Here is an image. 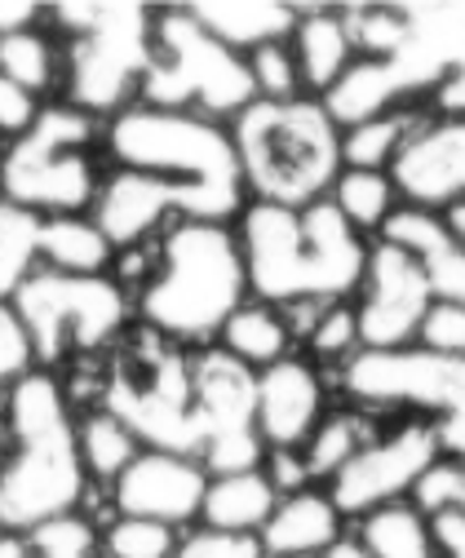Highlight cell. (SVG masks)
Returning <instances> with one entry per match:
<instances>
[{
  "instance_id": "4",
  "label": "cell",
  "mask_w": 465,
  "mask_h": 558,
  "mask_svg": "<svg viewBox=\"0 0 465 558\" xmlns=\"http://www.w3.org/2000/svg\"><path fill=\"white\" fill-rule=\"evenodd\" d=\"M102 151L115 169L151 173L191 191L199 204V222L231 227L248 204L240 156L222 120L133 102L107 120Z\"/></svg>"
},
{
  "instance_id": "17",
  "label": "cell",
  "mask_w": 465,
  "mask_h": 558,
  "mask_svg": "<svg viewBox=\"0 0 465 558\" xmlns=\"http://www.w3.org/2000/svg\"><path fill=\"white\" fill-rule=\"evenodd\" d=\"M390 182L408 208L448 214L465 204V116H435L413 129V137L390 165Z\"/></svg>"
},
{
  "instance_id": "34",
  "label": "cell",
  "mask_w": 465,
  "mask_h": 558,
  "mask_svg": "<svg viewBox=\"0 0 465 558\" xmlns=\"http://www.w3.org/2000/svg\"><path fill=\"white\" fill-rule=\"evenodd\" d=\"M297 345H306V360L323 364H351L359 355V319H355V302H328L310 315V324L302 328Z\"/></svg>"
},
{
  "instance_id": "24",
  "label": "cell",
  "mask_w": 465,
  "mask_h": 558,
  "mask_svg": "<svg viewBox=\"0 0 465 558\" xmlns=\"http://www.w3.org/2000/svg\"><path fill=\"white\" fill-rule=\"evenodd\" d=\"M218 351H227L231 360H240L244 368L261 373L280 360H289L297 351V332L289 324V311L284 306H271V302H257L248 298L218 332Z\"/></svg>"
},
{
  "instance_id": "13",
  "label": "cell",
  "mask_w": 465,
  "mask_h": 558,
  "mask_svg": "<svg viewBox=\"0 0 465 558\" xmlns=\"http://www.w3.org/2000/svg\"><path fill=\"white\" fill-rule=\"evenodd\" d=\"M439 457H443L439 430L421 416V422L394 426L390 435H372L323 487H328L332 506H338L346 519H364L377 506L408 501L413 487L421 483V474Z\"/></svg>"
},
{
  "instance_id": "27",
  "label": "cell",
  "mask_w": 465,
  "mask_h": 558,
  "mask_svg": "<svg viewBox=\"0 0 465 558\" xmlns=\"http://www.w3.org/2000/svg\"><path fill=\"white\" fill-rule=\"evenodd\" d=\"M372 422H368V408L359 403H346V408H328V416L315 426V435L297 448L302 461H306V474L315 487H323L332 474H338L368 439H372Z\"/></svg>"
},
{
  "instance_id": "29",
  "label": "cell",
  "mask_w": 465,
  "mask_h": 558,
  "mask_svg": "<svg viewBox=\"0 0 465 558\" xmlns=\"http://www.w3.org/2000/svg\"><path fill=\"white\" fill-rule=\"evenodd\" d=\"M76 448H81V461H85V474L98 478V483H115L129 461L143 452V444L133 439V430L120 422V416H111L102 403L89 408L81 422H76Z\"/></svg>"
},
{
  "instance_id": "14",
  "label": "cell",
  "mask_w": 465,
  "mask_h": 558,
  "mask_svg": "<svg viewBox=\"0 0 465 558\" xmlns=\"http://www.w3.org/2000/svg\"><path fill=\"white\" fill-rule=\"evenodd\" d=\"M430 306H435V289L426 279V266L413 253L377 240L355 302L359 351H408V345H417Z\"/></svg>"
},
{
  "instance_id": "8",
  "label": "cell",
  "mask_w": 465,
  "mask_h": 558,
  "mask_svg": "<svg viewBox=\"0 0 465 558\" xmlns=\"http://www.w3.org/2000/svg\"><path fill=\"white\" fill-rule=\"evenodd\" d=\"M191 360L195 351L164 341L151 328H129L107 364L102 408L133 430L143 448L199 457V426L191 399Z\"/></svg>"
},
{
  "instance_id": "12",
  "label": "cell",
  "mask_w": 465,
  "mask_h": 558,
  "mask_svg": "<svg viewBox=\"0 0 465 558\" xmlns=\"http://www.w3.org/2000/svg\"><path fill=\"white\" fill-rule=\"evenodd\" d=\"M191 399L199 426V465L209 474L261 470L266 444L257 435V373L205 345L191 360Z\"/></svg>"
},
{
  "instance_id": "38",
  "label": "cell",
  "mask_w": 465,
  "mask_h": 558,
  "mask_svg": "<svg viewBox=\"0 0 465 558\" xmlns=\"http://www.w3.org/2000/svg\"><path fill=\"white\" fill-rule=\"evenodd\" d=\"M408 501H413L417 510H426L430 519L443 514V510H461V514H465V461L439 457V461L421 474V483L413 487Z\"/></svg>"
},
{
  "instance_id": "25",
  "label": "cell",
  "mask_w": 465,
  "mask_h": 558,
  "mask_svg": "<svg viewBox=\"0 0 465 558\" xmlns=\"http://www.w3.org/2000/svg\"><path fill=\"white\" fill-rule=\"evenodd\" d=\"M36 257L40 266L62 275H107L115 262V248L89 214H66V218H40Z\"/></svg>"
},
{
  "instance_id": "10",
  "label": "cell",
  "mask_w": 465,
  "mask_h": 558,
  "mask_svg": "<svg viewBox=\"0 0 465 558\" xmlns=\"http://www.w3.org/2000/svg\"><path fill=\"white\" fill-rule=\"evenodd\" d=\"M10 306L40 364L115 351V341L133 328V293L115 275H62L36 266Z\"/></svg>"
},
{
  "instance_id": "43",
  "label": "cell",
  "mask_w": 465,
  "mask_h": 558,
  "mask_svg": "<svg viewBox=\"0 0 465 558\" xmlns=\"http://www.w3.org/2000/svg\"><path fill=\"white\" fill-rule=\"evenodd\" d=\"M430 523H435L439 558H465V514H461V510H443V514H435Z\"/></svg>"
},
{
  "instance_id": "35",
  "label": "cell",
  "mask_w": 465,
  "mask_h": 558,
  "mask_svg": "<svg viewBox=\"0 0 465 558\" xmlns=\"http://www.w3.org/2000/svg\"><path fill=\"white\" fill-rule=\"evenodd\" d=\"M178 532L156 519H129L115 514L98 532V558H173Z\"/></svg>"
},
{
  "instance_id": "41",
  "label": "cell",
  "mask_w": 465,
  "mask_h": 558,
  "mask_svg": "<svg viewBox=\"0 0 465 558\" xmlns=\"http://www.w3.org/2000/svg\"><path fill=\"white\" fill-rule=\"evenodd\" d=\"M32 341L14 315V306L0 302V386H14L19 377L32 373Z\"/></svg>"
},
{
  "instance_id": "11",
  "label": "cell",
  "mask_w": 465,
  "mask_h": 558,
  "mask_svg": "<svg viewBox=\"0 0 465 558\" xmlns=\"http://www.w3.org/2000/svg\"><path fill=\"white\" fill-rule=\"evenodd\" d=\"M342 399L359 408H421L439 430L443 457L465 461V360L435 355L421 345L408 351H359L338 373Z\"/></svg>"
},
{
  "instance_id": "31",
  "label": "cell",
  "mask_w": 465,
  "mask_h": 558,
  "mask_svg": "<svg viewBox=\"0 0 465 558\" xmlns=\"http://www.w3.org/2000/svg\"><path fill=\"white\" fill-rule=\"evenodd\" d=\"M332 204L338 214L368 240V235H381L386 222L394 218V208L404 204L390 182V173H368V169H342V178L332 182Z\"/></svg>"
},
{
  "instance_id": "28",
  "label": "cell",
  "mask_w": 465,
  "mask_h": 558,
  "mask_svg": "<svg viewBox=\"0 0 465 558\" xmlns=\"http://www.w3.org/2000/svg\"><path fill=\"white\" fill-rule=\"evenodd\" d=\"M0 81L40 102L45 94L62 89V45L40 27L0 36Z\"/></svg>"
},
{
  "instance_id": "37",
  "label": "cell",
  "mask_w": 465,
  "mask_h": 558,
  "mask_svg": "<svg viewBox=\"0 0 465 558\" xmlns=\"http://www.w3.org/2000/svg\"><path fill=\"white\" fill-rule=\"evenodd\" d=\"M244 62H248V81H253L257 102H297V98H306V85H302V72H297V58H293L289 40L261 45Z\"/></svg>"
},
{
  "instance_id": "46",
  "label": "cell",
  "mask_w": 465,
  "mask_h": 558,
  "mask_svg": "<svg viewBox=\"0 0 465 558\" xmlns=\"http://www.w3.org/2000/svg\"><path fill=\"white\" fill-rule=\"evenodd\" d=\"M443 222H448V231L456 235V244L465 248V204H456V208H448V214H443Z\"/></svg>"
},
{
  "instance_id": "19",
  "label": "cell",
  "mask_w": 465,
  "mask_h": 558,
  "mask_svg": "<svg viewBox=\"0 0 465 558\" xmlns=\"http://www.w3.org/2000/svg\"><path fill=\"white\" fill-rule=\"evenodd\" d=\"M346 514L332 506L328 487H302L276 501L271 519L257 532L266 558H323L346 536Z\"/></svg>"
},
{
  "instance_id": "40",
  "label": "cell",
  "mask_w": 465,
  "mask_h": 558,
  "mask_svg": "<svg viewBox=\"0 0 465 558\" xmlns=\"http://www.w3.org/2000/svg\"><path fill=\"white\" fill-rule=\"evenodd\" d=\"M173 558H266L257 536H231V532H213V527H191L186 536H178Z\"/></svg>"
},
{
  "instance_id": "18",
  "label": "cell",
  "mask_w": 465,
  "mask_h": 558,
  "mask_svg": "<svg viewBox=\"0 0 465 558\" xmlns=\"http://www.w3.org/2000/svg\"><path fill=\"white\" fill-rule=\"evenodd\" d=\"M328 416L323 368L306 355H289L257 373V435L266 452H297Z\"/></svg>"
},
{
  "instance_id": "32",
  "label": "cell",
  "mask_w": 465,
  "mask_h": 558,
  "mask_svg": "<svg viewBox=\"0 0 465 558\" xmlns=\"http://www.w3.org/2000/svg\"><path fill=\"white\" fill-rule=\"evenodd\" d=\"M0 558H98V527L62 514L32 532H0Z\"/></svg>"
},
{
  "instance_id": "7",
  "label": "cell",
  "mask_w": 465,
  "mask_h": 558,
  "mask_svg": "<svg viewBox=\"0 0 465 558\" xmlns=\"http://www.w3.org/2000/svg\"><path fill=\"white\" fill-rule=\"evenodd\" d=\"M102 124L66 102L40 107L36 120L10 137L0 160V195L36 218L89 214L102 186Z\"/></svg>"
},
{
  "instance_id": "2",
  "label": "cell",
  "mask_w": 465,
  "mask_h": 558,
  "mask_svg": "<svg viewBox=\"0 0 465 558\" xmlns=\"http://www.w3.org/2000/svg\"><path fill=\"white\" fill-rule=\"evenodd\" d=\"M248 298L235 227L178 222L156 240V270L133 298V315L182 351H205Z\"/></svg>"
},
{
  "instance_id": "39",
  "label": "cell",
  "mask_w": 465,
  "mask_h": 558,
  "mask_svg": "<svg viewBox=\"0 0 465 558\" xmlns=\"http://www.w3.org/2000/svg\"><path fill=\"white\" fill-rule=\"evenodd\" d=\"M417 345L421 351H435V355L465 360V302H435L421 319Z\"/></svg>"
},
{
  "instance_id": "23",
  "label": "cell",
  "mask_w": 465,
  "mask_h": 558,
  "mask_svg": "<svg viewBox=\"0 0 465 558\" xmlns=\"http://www.w3.org/2000/svg\"><path fill=\"white\" fill-rule=\"evenodd\" d=\"M280 493L266 470H235L213 474L205 487V506H199V527L231 532V536H257L271 519Z\"/></svg>"
},
{
  "instance_id": "44",
  "label": "cell",
  "mask_w": 465,
  "mask_h": 558,
  "mask_svg": "<svg viewBox=\"0 0 465 558\" xmlns=\"http://www.w3.org/2000/svg\"><path fill=\"white\" fill-rule=\"evenodd\" d=\"M45 5H27V0H0V36H19L40 27Z\"/></svg>"
},
{
  "instance_id": "33",
  "label": "cell",
  "mask_w": 465,
  "mask_h": 558,
  "mask_svg": "<svg viewBox=\"0 0 465 558\" xmlns=\"http://www.w3.org/2000/svg\"><path fill=\"white\" fill-rule=\"evenodd\" d=\"M36 244H40V218L0 195V302H14L23 279L36 270Z\"/></svg>"
},
{
  "instance_id": "1",
  "label": "cell",
  "mask_w": 465,
  "mask_h": 558,
  "mask_svg": "<svg viewBox=\"0 0 465 558\" xmlns=\"http://www.w3.org/2000/svg\"><path fill=\"white\" fill-rule=\"evenodd\" d=\"M248 293L271 306L351 302L364 284L372 240H364L332 199L284 208L248 199L235 222Z\"/></svg>"
},
{
  "instance_id": "16",
  "label": "cell",
  "mask_w": 465,
  "mask_h": 558,
  "mask_svg": "<svg viewBox=\"0 0 465 558\" xmlns=\"http://www.w3.org/2000/svg\"><path fill=\"white\" fill-rule=\"evenodd\" d=\"M209 478L213 474L199 465V457L143 448L129 461V470L111 483V506H115V514L156 519V523L182 532V527L199 523V506H205Z\"/></svg>"
},
{
  "instance_id": "45",
  "label": "cell",
  "mask_w": 465,
  "mask_h": 558,
  "mask_svg": "<svg viewBox=\"0 0 465 558\" xmlns=\"http://www.w3.org/2000/svg\"><path fill=\"white\" fill-rule=\"evenodd\" d=\"M323 558H372V554H368V549H364V545H359L355 536H342V541L332 545V549H328Z\"/></svg>"
},
{
  "instance_id": "15",
  "label": "cell",
  "mask_w": 465,
  "mask_h": 558,
  "mask_svg": "<svg viewBox=\"0 0 465 558\" xmlns=\"http://www.w3.org/2000/svg\"><path fill=\"white\" fill-rule=\"evenodd\" d=\"M89 218L98 231L111 240L115 253L138 248L160 240L178 222H199V204L191 191L151 178V173H133V169H111L98 186V199L89 208Z\"/></svg>"
},
{
  "instance_id": "42",
  "label": "cell",
  "mask_w": 465,
  "mask_h": 558,
  "mask_svg": "<svg viewBox=\"0 0 465 558\" xmlns=\"http://www.w3.org/2000/svg\"><path fill=\"white\" fill-rule=\"evenodd\" d=\"M36 98H27L23 89H14L10 81H0V133H10V137H19L32 120H36Z\"/></svg>"
},
{
  "instance_id": "3",
  "label": "cell",
  "mask_w": 465,
  "mask_h": 558,
  "mask_svg": "<svg viewBox=\"0 0 465 558\" xmlns=\"http://www.w3.org/2000/svg\"><path fill=\"white\" fill-rule=\"evenodd\" d=\"M85 461L62 381L27 373L10 386V457L0 465V532H32L49 519L81 514Z\"/></svg>"
},
{
  "instance_id": "21",
  "label": "cell",
  "mask_w": 465,
  "mask_h": 558,
  "mask_svg": "<svg viewBox=\"0 0 465 558\" xmlns=\"http://www.w3.org/2000/svg\"><path fill=\"white\" fill-rule=\"evenodd\" d=\"M377 240L413 253L426 266L435 302H465V248L456 244V235L448 231V222L439 214H421V208L399 204Z\"/></svg>"
},
{
  "instance_id": "30",
  "label": "cell",
  "mask_w": 465,
  "mask_h": 558,
  "mask_svg": "<svg viewBox=\"0 0 465 558\" xmlns=\"http://www.w3.org/2000/svg\"><path fill=\"white\" fill-rule=\"evenodd\" d=\"M417 124H421L417 111H386V116L342 129V165L368 169V173H390V165L399 160V151H404Z\"/></svg>"
},
{
  "instance_id": "6",
  "label": "cell",
  "mask_w": 465,
  "mask_h": 558,
  "mask_svg": "<svg viewBox=\"0 0 465 558\" xmlns=\"http://www.w3.org/2000/svg\"><path fill=\"white\" fill-rule=\"evenodd\" d=\"M45 19L62 32V94L94 120H111L138 102L151 66L156 5L129 0H58Z\"/></svg>"
},
{
  "instance_id": "47",
  "label": "cell",
  "mask_w": 465,
  "mask_h": 558,
  "mask_svg": "<svg viewBox=\"0 0 465 558\" xmlns=\"http://www.w3.org/2000/svg\"><path fill=\"white\" fill-rule=\"evenodd\" d=\"M0 160H5V133H0Z\"/></svg>"
},
{
  "instance_id": "36",
  "label": "cell",
  "mask_w": 465,
  "mask_h": 558,
  "mask_svg": "<svg viewBox=\"0 0 465 558\" xmlns=\"http://www.w3.org/2000/svg\"><path fill=\"white\" fill-rule=\"evenodd\" d=\"M359 58H394L408 40V19L399 5H342Z\"/></svg>"
},
{
  "instance_id": "9",
  "label": "cell",
  "mask_w": 465,
  "mask_h": 558,
  "mask_svg": "<svg viewBox=\"0 0 465 558\" xmlns=\"http://www.w3.org/2000/svg\"><path fill=\"white\" fill-rule=\"evenodd\" d=\"M138 102L231 124L244 107L257 102V94L248 81L244 53L213 40L182 5H164V10H156L151 66L138 89Z\"/></svg>"
},
{
  "instance_id": "22",
  "label": "cell",
  "mask_w": 465,
  "mask_h": 558,
  "mask_svg": "<svg viewBox=\"0 0 465 558\" xmlns=\"http://www.w3.org/2000/svg\"><path fill=\"white\" fill-rule=\"evenodd\" d=\"M182 10L213 40H222L244 58L261 45L289 40L302 19V5H284V0H191Z\"/></svg>"
},
{
  "instance_id": "26",
  "label": "cell",
  "mask_w": 465,
  "mask_h": 558,
  "mask_svg": "<svg viewBox=\"0 0 465 558\" xmlns=\"http://www.w3.org/2000/svg\"><path fill=\"white\" fill-rule=\"evenodd\" d=\"M359 532L355 541L372 554V558H439L435 545V523L426 510H417L413 501H394V506H377L364 519H355Z\"/></svg>"
},
{
  "instance_id": "20",
  "label": "cell",
  "mask_w": 465,
  "mask_h": 558,
  "mask_svg": "<svg viewBox=\"0 0 465 558\" xmlns=\"http://www.w3.org/2000/svg\"><path fill=\"white\" fill-rule=\"evenodd\" d=\"M289 49L297 58L306 98H323L359 62V49H355V36H351L342 5H302V19L289 36Z\"/></svg>"
},
{
  "instance_id": "5",
  "label": "cell",
  "mask_w": 465,
  "mask_h": 558,
  "mask_svg": "<svg viewBox=\"0 0 465 558\" xmlns=\"http://www.w3.org/2000/svg\"><path fill=\"white\" fill-rule=\"evenodd\" d=\"M244 191L257 204L306 208L332 195L342 178V129L319 98L253 102L231 124Z\"/></svg>"
}]
</instances>
